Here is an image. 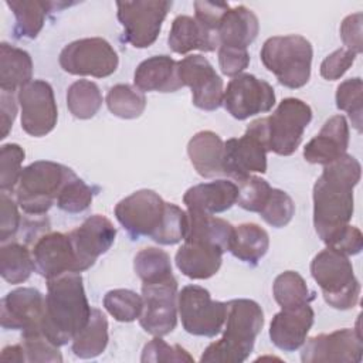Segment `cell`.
Segmentation results:
<instances>
[{"label": "cell", "instance_id": "34", "mask_svg": "<svg viewBox=\"0 0 363 363\" xmlns=\"http://www.w3.org/2000/svg\"><path fill=\"white\" fill-rule=\"evenodd\" d=\"M35 269L33 254L18 242L3 244L0 251V274L9 284L27 281Z\"/></svg>", "mask_w": 363, "mask_h": 363}, {"label": "cell", "instance_id": "40", "mask_svg": "<svg viewBox=\"0 0 363 363\" xmlns=\"http://www.w3.org/2000/svg\"><path fill=\"white\" fill-rule=\"evenodd\" d=\"M104 306L118 322H133L143 311V298L130 289H112L105 294Z\"/></svg>", "mask_w": 363, "mask_h": 363}, {"label": "cell", "instance_id": "36", "mask_svg": "<svg viewBox=\"0 0 363 363\" xmlns=\"http://www.w3.org/2000/svg\"><path fill=\"white\" fill-rule=\"evenodd\" d=\"M68 111L78 119H89L102 106V94L98 85L88 79H78L67 91Z\"/></svg>", "mask_w": 363, "mask_h": 363}, {"label": "cell", "instance_id": "42", "mask_svg": "<svg viewBox=\"0 0 363 363\" xmlns=\"http://www.w3.org/2000/svg\"><path fill=\"white\" fill-rule=\"evenodd\" d=\"M265 223L275 228L285 227L295 214V204L288 193L279 189H271V193L258 213Z\"/></svg>", "mask_w": 363, "mask_h": 363}, {"label": "cell", "instance_id": "50", "mask_svg": "<svg viewBox=\"0 0 363 363\" xmlns=\"http://www.w3.org/2000/svg\"><path fill=\"white\" fill-rule=\"evenodd\" d=\"M1 203V223H0V241L4 244L9 238H11L18 227H20V214L17 206L11 197L7 196L6 191L0 194Z\"/></svg>", "mask_w": 363, "mask_h": 363}, {"label": "cell", "instance_id": "11", "mask_svg": "<svg viewBox=\"0 0 363 363\" xmlns=\"http://www.w3.org/2000/svg\"><path fill=\"white\" fill-rule=\"evenodd\" d=\"M61 68L72 75L105 78L112 75L119 64L113 47L101 37L81 38L67 44L58 57Z\"/></svg>", "mask_w": 363, "mask_h": 363}, {"label": "cell", "instance_id": "21", "mask_svg": "<svg viewBox=\"0 0 363 363\" xmlns=\"http://www.w3.org/2000/svg\"><path fill=\"white\" fill-rule=\"evenodd\" d=\"M349 146V125L343 115L329 118L319 133L311 139L305 149L303 157L309 163L329 164L343 155Z\"/></svg>", "mask_w": 363, "mask_h": 363}, {"label": "cell", "instance_id": "20", "mask_svg": "<svg viewBox=\"0 0 363 363\" xmlns=\"http://www.w3.org/2000/svg\"><path fill=\"white\" fill-rule=\"evenodd\" d=\"M35 271L45 279L77 271V258L68 234L48 233L41 235L33 247Z\"/></svg>", "mask_w": 363, "mask_h": 363}, {"label": "cell", "instance_id": "43", "mask_svg": "<svg viewBox=\"0 0 363 363\" xmlns=\"http://www.w3.org/2000/svg\"><path fill=\"white\" fill-rule=\"evenodd\" d=\"M21 339L27 362H62L60 346L54 345L41 329L23 332Z\"/></svg>", "mask_w": 363, "mask_h": 363}, {"label": "cell", "instance_id": "16", "mask_svg": "<svg viewBox=\"0 0 363 363\" xmlns=\"http://www.w3.org/2000/svg\"><path fill=\"white\" fill-rule=\"evenodd\" d=\"M179 64V78L183 86L191 89V102L203 111H216L223 104V79L210 61L200 55H187Z\"/></svg>", "mask_w": 363, "mask_h": 363}, {"label": "cell", "instance_id": "25", "mask_svg": "<svg viewBox=\"0 0 363 363\" xmlns=\"http://www.w3.org/2000/svg\"><path fill=\"white\" fill-rule=\"evenodd\" d=\"M223 251L214 245L184 241L177 250L174 261L183 275L191 279H207L217 274L223 261Z\"/></svg>", "mask_w": 363, "mask_h": 363}, {"label": "cell", "instance_id": "45", "mask_svg": "<svg viewBox=\"0 0 363 363\" xmlns=\"http://www.w3.org/2000/svg\"><path fill=\"white\" fill-rule=\"evenodd\" d=\"M271 189L272 187L265 179L251 174L238 183L237 204L247 211L259 213L271 193Z\"/></svg>", "mask_w": 363, "mask_h": 363}, {"label": "cell", "instance_id": "33", "mask_svg": "<svg viewBox=\"0 0 363 363\" xmlns=\"http://www.w3.org/2000/svg\"><path fill=\"white\" fill-rule=\"evenodd\" d=\"M108 345V320L102 311L92 308L85 328L72 339V352L79 359L99 356Z\"/></svg>", "mask_w": 363, "mask_h": 363}, {"label": "cell", "instance_id": "52", "mask_svg": "<svg viewBox=\"0 0 363 363\" xmlns=\"http://www.w3.org/2000/svg\"><path fill=\"white\" fill-rule=\"evenodd\" d=\"M328 247L345 255H356L363 248V235L359 228L349 224L328 244Z\"/></svg>", "mask_w": 363, "mask_h": 363}, {"label": "cell", "instance_id": "28", "mask_svg": "<svg viewBox=\"0 0 363 363\" xmlns=\"http://www.w3.org/2000/svg\"><path fill=\"white\" fill-rule=\"evenodd\" d=\"M187 153L191 164L201 177L223 176V155L224 142L211 130H201L196 133L187 145Z\"/></svg>", "mask_w": 363, "mask_h": 363}, {"label": "cell", "instance_id": "12", "mask_svg": "<svg viewBox=\"0 0 363 363\" xmlns=\"http://www.w3.org/2000/svg\"><path fill=\"white\" fill-rule=\"evenodd\" d=\"M312 119L311 106L298 98H285L267 118L269 150L279 156L292 155Z\"/></svg>", "mask_w": 363, "mask_h": 363}, {"label": "cell", "instance_id": "48", "mask_svg": "<svg viewBox=\"0 0 363 363\" xmlns=\"http://www.w3.org/2000/svg\"><path fill=\"white\" fill-rule=\"evenodd\" d=\"M230 9L228 3L224 1H194V11L196 20L204 26L207 30L217 33L221 18Z\"/></svg>", "mask_w": 363, "mask_h": 363}, {"label": "cell", "instance_id": "38", "mask_svg": "<svg viewBox=\"0 0 363 363\" xmlns=\"http://www.w3.org/2000/svg\"><path fill=\"white\" fill-rule=\"evenodd\" d=\"M133 269L142 284H150L173 277L170 257L166 251L155 247L142 248L133 259Z\"/></svg>", "mask_w": 363, "mask_h": 363}, {"label": "cell", "instance_id": "37", "mask_svg": "<svg viewBox=\"0 0 363 363\" xmlns=\"http://www.w3.org/2000/svg\"><path fill=\"white\" fill-rule=\"evenodd\" d=\"M106 106L118 118H139L146 108V98L142 91L128 84L113 85L106 94Z\"/></svg>", "mask_w": 363, "mask_h": 363}, {"label": "cell", "instance_id": "53", "mask_svg": "<svg viewBox=\"0 0 363 363\" xmlns=\"http://www.w3.org/2000/svg\"><path fill=\"white\" fill-rule=\"evenodd\" d=\"M0 104H1V139H4L14 122L16 113H17V102L14 98V92H7V91H1L0 92Z\"/></svg>", "mask_w": 363, "mask_h": 363}, {"label": "cell", "instance_id": "44", "mask_svg": "<svg viewBox=\"0 0 363 363\" xmlns=\"http://www.w3.org/2000/svg\"><path fill=\"white\" fill-rule=\"evenodd\" d=\"M24 150L17 143H6L0 149V189L1 191L13 190L21 174Z\"/></svg>", "mask_w": 363, "mask_h": 363}, {"label": "cell", "instance_id": "29", "mask_svg": "<svg viewBox=\"0 0 363 363\" xmlns=\"http://www.w3.org/2000/svg\"><path fill=\"white\" fill-rule=\"evenodd\" d=\"M234 227L214 214L187 210V231L183 241H196L220 248L223 252L230 250Z\"/></svg>", "mask_w": 363, "mask_h": 363}, {"label": "cell", "instance_id": "9", "mask_svg": "<svg viewBox=\"0 0 363 363\" xmlns=\"http://www.w3.org/2000/svg\"><path fill=\"white\" fill-rule=\"evenodd\" d=\"M177 311L187 333L213 337L225 323L227 302L213 301L203 286L187 285L177 295Z\"/></svg>", "mask_w": 363, "mask_h": 363}, {"label": "cell", "instance_id": "10", "mask_svg": "<svg viewBox=\"0 0 363 363\" xmlns=\"http://www.w3.org/2000/svg\"><path fill=\"white\" fill-rule=\"evenodd\" d=\"M116 7L118 20L123 27V38L135 48H146L156 41L172 1H118Z\"/></svg>", "mask_w": 363, "mask_h": 363}, {"label": "cell", "instance_id": "22", "mask_svg": "<svg viewBox=\"0 0 363 363\" xmlns=\"http://www.w3.org/2000/svg\"><path fill=\"white\" fill-rule=\"evenodd\" d=\"M313 318L315 313L309 303L299 308L282 309L271 320V342L284 352L298 350L306 340L308 332L313 325Z\"/></svg>", "mask_w": 363, "mask_h": 363}, {"label": "cell", "instance_id": "5", "mask_svg": "<svg viewBox=\"0 0 363 363\" xmlns=\"http://www.w3.org/2000/svg\"><path fill=\"white\" fill-rule=\"evenodd\" d=\"M261 61L281 85L296 89L309 81L312 65V45L298 34L275 35L261 48Z\"/></svg>", "mask_w": 363, "mask_h": 363}, {"label": "cell", "instance_id": "49", "mask_svg": "<svg viewBox=\"0 0 363 363\" xmlns=\"http://www.w3.org/2000/svg\"><path fill=\"white\" fill-rule=\"evenodd\" d=\"M220 69L227 77L240 75L250 64V54L247 50L218 47Z\"/></svg>", "mask_w": 363, "mask_h": 363}, {"label": "cell", "instance_id": "6", "mask_svg": "<svg viewBox=\"0 0 363 363\" xmlns=\"http://www.w3.org/2000/svg\"><path fill=\"white\" fill-rule=\"evenodd\" d=\"M311 274L329 306L345 311L357 305L360 284L347 255L326 247L312 259Z\"/></svg>", "mask_w": 363, "mask_h": 363}, {"label": "cell", "instance_id": "17", "mask_svg": "<svg viewBox=\"0 0 363 363\" xmlns=\"http://www.w3.org/2000/svg\"><path fill=\"white\" fill-rule=\"evenodd\" d=\"M303 363H357L362 360L363 340L360 329H339L311 337L302 345Z\"/></svg>", "mask_w": 363, "mask_h": 363}, {"label": "cell", "instance_id": "1", "mask_svg": "<svg viewBox=\"0 0 363 363\" xmlns=\"http://www.w3.org/2000/svg\"><path fill=\"white\" fill-rule=\"evenodd\" d=\"M360 163L350 155L325 166L313 186V225L328 245L353 216V189L360 180Z\"/></svg>", "mask_w": 363, "mask_h": 363}, {"label": "cell", "instance_id": "26", "mask_svg": "<svg viewBox=\"0 0 363 363\" xmlns=\"http://www.w3.org/2000/svg\"><path fill=\"white\" fill-rule=\"evenodd\" d=\"M259 23L257 16L245 6L230 7L220 21L217 37L220 47L247 50L257 38Z\"/></svg>", "mask_w": 363, "mask_h": 363}, {"label": "cell", "instance_id": "19", "mask_svg": "<svg viewBox=\"0 0 363 363\" xmlns=\"http://www.w3.org/2000/svg\"><path fill=\"white\" fill-rule=\"evenodd\" d=\"M45 298L35 288H17L1 299V328L13 330L41 329Z\"/></svg>", "mask_w": 363, "mask_h": 363}, {"label": "cell", "instance_id": "41", "mask_svg": "<svg viewBox=\"0 0 363 363\" xmlns=\"http://www.w3.org/2000/svg\"><path fill=\"white\" fill-rule=\"evenodd\" d=\"M362 89H363V85L359 77L343 81L336 89V106L337 109L349 113L352 125L357 132H362V113H363Z\"/></svg>", "mask_w": 363, "mask_h": 363}, {"label": "cell", "instance_id": "31", "mask_svg": "<svg viewBox=\"0 0 363 363\" xmlns=\"http://www.w3.org/2000/svg\"><path fill=\"white\" fill-rule=\"evenodd\" d=\"M6 4L16 17L14 33L20 38H35L44 26L48 11H52L54 7L69 6V3L41 0H7Z\"/></svg>", "mask_w": 363, "mask_h": 363}, {"label": "cell", "instance_id": "32", "mask_svg": "<svg viewBox=\"0 0 363 363\" xmlns=\"http://www.w3.org/2000/svg\"><path fill=\"white\" fill-rule=\"evenodd\" d=\"M268 248L269 237L262 227L252 223L234 227L228 251L240 261L250 265H257L267 254Z\"/></svg>", "mask_w": 363, "mask_h": 363}, {"label": "cell", "instance_id": "18", "mask_svg": "<svg viewBox=\"0 0 363 363\" xmlns=\"http://www.w3.org/2000/svg\"><path fill=\"white\" fill-rule=\"evenodd\" d=\"M68 235L77 258V271L82 272L91 268L98 257L111 248L116 237V228L105 216L95 214Z\"/></svg>", "mask_w": 363, "mask_h": 363}, {"label": "cell", "instance_id": "39", "mask_svg": "<svg viewBox=\"0 0 363 363\" xmlns=\"http://www.w3.org/2000/svg\"><path fill=\"white\" fill-rule=\"evenodd\" d=\"M94 199L92 189L74 172L69 173L57 197V206L65 213L78 214L85 211Z\"/></svg>", "mask_w": 363, "mask_h": 363}, {"label": "cell", "instance_id": "35", "mask_svg": "<svg viewBox=\"0 0 363 363\" xmlns=\"http://www.w3.org/2000/svg\"><path fill=\"white\" fill-rule=\"evenodd\" d=\"M272 294L282 309L299 308L313 299V294L309 291L305 279L295 271L279 274L274 281Z\"/></svg>", "mask_w": 363, "mask_h": 363}, {"label": "cell", "instance_id": "47", "mask_svg": "<svg viewBox=\"0 0 363 363\" xmlns=\"http://www.w3.org/2000/svg\"><path fill=\"white\" fill-rule=\"evenodd\" d=\"M356 54L347 48H339L329 54L320 64V75L328 81L339 79L354 62Z\"/></svg>", "mask_w": 363, "mask_h": 363}, {"label": "cell", "instance_id": "27", "mask_svg": "<svg viewBox=\"0 0 363 363\" xmlns=\"http://www.w3.org/2000/svg\"><path fill=\"white\" fill-rule=\"evenodd\" d=\"M167 43L177 54H187L193 50L210 52L220 47L217 33L207 30L190 16H177L173 20Z\"/></svg>", "mask_w": 363, "mask_h": 363}, {"label": "cell", "instance_id": "8", "mask_svg": "<svg viewBox=\"0 0 363 363\" xmlns=\"http://www.w3.org/2000/svg\"><path fill=\"white\" fill-rule=\"evenodd\" d=\"M267 152H269L267 118H261L251 122L241 138L224 142V176L240 183L252 173H265Z\"/></svg>", "mask_w": 363, "mask_h": 363}, {"label": "cell", "instance_id": "23", "mask_svg": "<svg viewBox=\"0 0 363 363\" xmlns=\"http://www.w3.org/2000/svg\"><path fill=\"white\" fill-rule=\"evenodd\" d=\"M238 199V186L230 180H214L190 187L183 201L190 211L217 214L231 208Z\"/></svg>", "mask_w": 363, "mask_h": 363}, {"label": "cell", "instance_id": "3", "mask_svg": "<svg viewBox=\"0 0 363 363\" xmlns=\"http://www.w3.org/2000/svg\"><path fill=\"white\" fill-rule=\"evenodd\" d=\"M91 311L79 272L47 279L41 330L54 345L62 346L72 340L88 323Z\"/></svg>", "mask_w": 363, "mask_h": 363}, {"label": "cell", "instance_id": "30", "mask_svg": "<svg viewBox=\"0 0 363 363\" xmlns=\"http://www.w3.org/2000/svg\"><path fill=\"white\" fill-rule=\"evenodd\" d=\"M33 61L27 51L10 45L0 44V89L14 92L31 82Z\"/></svg>", "mask_w": 363, "mask_h": 363}, {"label": "cell", "instance_id": "46", "mask_svg": "<svg viewBox=\"0 0 363 363\" xmlns=\"http://www.w3.org/2000/svg\"><path fill=\"white\" fill-rule=\"evenodd\" d=\"M140 360L143 363H160V362H194V359L180 345L170 346L160 336H155L142 350Z\"/></svg>", "mask_w": 363, "mask_h": 363}, {"label": "cell", "instance_id": "14", "mask_svg": "<svg viewBox=\"0 0 363 363\" xmlns=\"http://www.w3.org/2000/svg\"><path fill=\"white\" fill-rule=\"evenodd\" d=\"M17 101L21 109V128L34 138L50 133L58 119L54 91L47 81L33 79L18 89Z\"/></svg>", "mask_w": 363, "mask_h": 363}, {"label": "cell", "instance_id": "7", "mask_svg": "<svg viewBox=\"0 0 363 363\" xmlns=\"http://www.w3.org/2000/svg\"><path fill=\"white\" fill-rule=\"evenodd\" d=\"M71 172L69 167L50 160H37L26 166L16 189L18 207L31 216L47 213Z\"/></svg>", "mask_w": 363, "mask_h": 363}, {"label": "cell", "instance_id": "54", "mask_svg": "<svg viewBox=\"0 0 363 363\" xmlns=\"http://www.w3.org/2000/svg\"><path fill=\"white\" fill-rule=\"evenodd\" d=\"M0 357L4 362H27L23 345H13L4 347Z\"/></svg>", "mask_w": 363, "mask_h": 363}, {"label": "cell", "instance_id": "2", "mask_svg": "<svg viewBox=\"0 0 363 363\" xmlns=\"http://www.w3.org/2000/svg\"><path fill=\"white\" fill-rule=\"evenodd\" d=\"M115 217L132 240L149 237L157 244L173 245L184 240L187 231V211L147 189L122 199L115 206Z\"/></svg>", "mask_w": 363, "mask_h": 363}, {"label": "cell", "instance_id": "13", "mask_svg": "<svg viewBox=\"0 0 363 363\" xmlns=\"http://www.w3.org/2000/svg\"><path fill=\"white\" fill-rule=\"evenodd\" d=\"M177 281L170 277L163 281L142 284L143 311L139 323L153 336H166L177 325Z\"/></svg>", "mask_w": 363, "mask_h": 363}, {"label": "cell", "instance_id": "15", "mask_svg": "<svg viewBox=\"0 0 363 363\" xmlns=\"http://www.w3.org/2000/svg\"><path fill=\"white\" fill-rule=\"evenodd\" d=\"M223 104L233 118L244 121L257 113L271 111L275 105V92L267 81L258 79L251 74H240L228 82Z\"/></svg>", "mask_w": 363, "mask_h": 363}, {"label": "cell", "instance_id": "4", "mask_svg": "<svg viewBox=\"0 0 363 363\" xmlns=\"http://www.w3.org/2000/svg\"><path fill=\"white\" fill-rule=\"evenodd\" d=\"M225 330L220 340L207 346L200 357L204 363H241L252 352L264 325L261 306L251 299L227 302Z\"/></svg>", "mask_w": 363, "mask_h": 363}, {"label": "cell", "instance_id": "24", "mask_svg": "<svg viewBox=\"0 0 363 363\" xmlns=\"http://www.w3.org/2000/svg\"><path fill=\"white\" fill-rule=\"evenodd\" d=\"M133 82L142 92H174L183 86L179 64L169 55H153L142 61L135 71Z\"/></svg>", "mask_w": 363, "mask_h": 363}, {"label": "cell", "instance_id": "51", "mask_svg": "<svg viewBox=\"0 0 363 363\" xmlns=\"http://www.w3.org/2000/svg\"><path fill=\"white\" fill-rule=\"evenodd\" d=\"M362 21H363V14L354 13L347 16L340 24V38L345 44V48L350 50L356 55L363 51Z\"/></svg>", "mask_w": 363, "mask_h": 363}]
</instances>
